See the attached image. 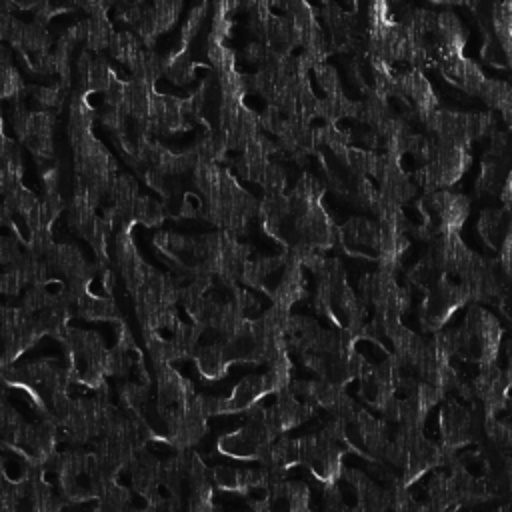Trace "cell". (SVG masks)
I'll return each mask as SVG.
<instances>
[{"instance_id":"6da1fadb","label":"cell","mask_w":512,"mask_h":512,"mask_svg":"<svg viewBox=\"0 0 512 512\" xmlns=\"http://www.w3.org/2000/svg\"><path fill=\"white\" fill-rule=\"evenodd\" d=\"M460 330V354L478 362L480 366L492 364L498 358L502 328L498 320L482 306H472Z\"/></svg>"},{"instance_id":"7a4b0ae2","label":"cell","mask_w":512,"mask_h":512,"mask_svg":"<svg viewBox=\"0 0 512 512\" xmlns=\"http://www.w3.org/2000/svg\"><path fill=\"white\" fill-rule=\"evenodd\" d=\"M340 446L324 430L316 436L300 438L296 440L298 464H306L320 482L332 484L342 476V452L346 448Z\"/></svg>"},{"instance_id":"3957f363","label":"cell","mask_w":512,"mask_h":512,"mask_svg":"<svg viewBox=\"0 0 512 512\" xmlns=\"http://www.w3.org/2000/svg\"><path fill=\"white\" fill-rule=\"evenodd\" d=\"M470 302V294L466 290V286L460 282H452L446 274L428 290L426 300L422 302V326L428 332H436L440 330L450 316L462 306Z\"/></svg>"},{"instance_id":"277c9868","label":"cell","mask_w":512,"mask_h":512,"mask_svg":"<svg viewBox=\"0 0 512 512\" xmlns=\"http://www.w3.org/2000/svg\"><path fill=\"white\" fill-rule=\"evenodd\" d=\"M438 142L434 158L424 166L422 182L426 184L428 192L440 190L442 186L454 184L468 168L470 164V146H458V144H446Z\"/></svg>"},{"instance_id":"5b68a950","label":"cell","mask_w":512,"mask_h":512,"mask_svg":"<svg viewBox=\"0 0 512 512\" xmlns=\"http://www.w3.org/2000/svg\"><path fill=\"white\" fill-rule=\"evenodd\" d=\"M276 438L268 434L266 430L248 424L232 434H224L218 440V450L230 458L236 460H260L264 450L274 442Z\"/></svg>"},{"instance_id":"8992f818","label":"cell","mask_w":512,"mask_h":512,"mask_svg":"<svg viewBox=\"0 0 512 512\" xmlns=\"http://www.w3.org/2000/svg\"><path fill=\"white\" fill-rule=\"evenodd\" d=\"M440 432H442V448L454 454L458 448L466 446L474 438V418L468 410H464L456 402H448L440 414Z\"/></svg>"},{"instance_id":"52a82bcc","label":"cell","mask_w":512,"mask_h":512,"mask_svg":"<svg viewBox=\"0 0 512 512\" xmlns=\"http://www.w3.org/2000/svg\"><path fill=\"white\" fill-rule=\"evenodd\" d=\"M476 396H480L484 400L486 406V416H496L508 400V392L512 388L508 374L504 370H500L496 366V362L492 364H484L480 366V374L472 384Z\"/></svg>"},{"instance_id":"ba28073f","label":"cell","mask_w":512,"mask_h":512,"mask_svg":"<svg viewBox=\"0 0 512 512\" xmlns=\"http://www.w3.org/2000/svg\"><path fill=\"white\" fill-rule=\"evenodd\" d=\"M272 392H276V386L268 372L260 376H246L236 384L234 392L228 398H220V414L244 412Z\"/></svg>"},{"instance_id":"9c48e42d","label":"cell","mask_w":512,"mask_h":512,"mask_svg":"<svg viewBox=\"0 0 512 512\" xmlns=\"http://www.w3.org/2000/svg\"><path fill=\"white\" fill-rule=\"evenodd\" d=\"M438 64H440L442 74L450 82H454L456 86H460L462 90H466L470 94H480V90L486 82V76L476 66V62L468 60L464 54H452V56H444Z\"/></svg>"},{"instance_id":"30bf717a","label":"cell","mask_w":512,"mask_h":512,"mask_svg":"<svg viewBox=\"0 0 512 512\" xmlns=\"http://www.w3.org/2000/svg\"><path fill=\"white\" fill-rule=\"evenodd\" d=\"M212 478L220 490L236 494H248L250 490L262 488L268 482L266 470H238L232 466H216Z\"/></svg>"},{"instance_id":"8fae6325","label":"cell","mask_w":512,"mask_h":512,"mask_svg":"<svg viewBox=\"0 0 512 512\" xmlns=\"http://www.w3.org/2000/svg\"><path fill=\"white\" fill-rule=\"evenodd\" d=\"M276 396H278V400H276V406L272 408V412H274V418L278 422L280 432L292 430L294 426H298L300 422L310 418L312 412H314L312 402L298 400V396L290 390V386L278 390Z\"/></svg>"},{"instance_id":"7c38bea8","label":"cell","mask_w":512,"mask_h":512,"mask_svg":"<svg viewBox=\"0 0 512 512\" xmlns=\"http://www.w3.org/2000/svg\"><path fill=\"white\" fill-rule=\"evenodd\" d=\"M342 474L356 488V492H358V506L362 510H382V508L390 506V492L380 490L362 472H358V470H344Z\"/></svg>"},{"instance_id":"4fadbf2b","label":"cell","mask_w":512,"mask_h":512,"mask_svg":"<svg viewBox=\"0 0 512 512\" xmlns=\"http://www.w3.org/2000/svg\"><path fill=\"white\" fill-rule=\"evenodd\" d=\"M196 366L200 370V374L208 380H218L226 374L228 366H230V360L226 358V352H224V346L222 342L218 344H210V346H204L196 352Z\"/></svg>"},{"instance_id":"5bb4252c","label":"cell","mask_w":512,"mask_h":512,"mask_svg":"<svg viewBox=\"0 0 512 512\" xmlns=\"http://www.w3.org/2000/svg\"><path fill=\"white\" fill-rule=\"evenodd\" d=\"M502 218H504V212L500 210H488L482 214L480 222H478V228H480V234L482 238L486 240V244H490L492 248H498V242L502 244V238L510 226V222L504 226L502 224Z\"/></svg>"},{"instance_id":"9a60e30c","label":"cell","mask_w":512,"mask_h":512,"mask_svg":"<svg viewBox=\"0 0 512 512\" xmlns=\"http://www.w3.org/2000/svg\"><path fill=\"white\" fill-rule=\"evenodd\" d=\"M262 188L266 190V194H282L284 184H286V176L284 170L272 162H268L262 178H260Z\"/></svg>"},{"instance_id":"2e32d148","label":"cell","mask_w":512,"mask_h":512,"mask_svg":"<svg viewBox=\"0 0 512 512\" xmlns=\"http://www.w3.org/2000/svg\"><path fill=\"white\" fill-rule=\"evenodd\" d=\"M154 8V20H156V32H162L170 28L178 16L180 2H158L152 6Z\"/></svg>"},{"instance_id":"e0dca14e","label":"cell","mask_w":512,"mask_h":512,"mask_svg":"<svg viewBox=\"0 0 512 512\" xmlns=\"http://www.w3.org/2000/svg\"><path fill=\"white\" fill-rule=\"evenodd\" d=\"M314 74H316V80L320 82L322 90L326 92V96H332V94H338L342 92L340 90V82H338V76H336V70L328 64H318L314 68Z\"/></svg>"},{"instance_id":"ac0fdd59","label":"cell","mask_w":512,"mask_h":512,"mask_svg":"<svg viewBox=\"0 0 512 512\" xmlns=\"http://www.w3.org/2000/svg\"><path fill=\"white\" fill-rule=\"evenodd\" d=\"M482 58H484L488 64L506 66V58H504L502 46H500V42L496 40V36H494L492 32L486 34V40H484V46H482Z\"/></svg>"},{"instance_id":"d6986e66","label":"cell","mask_w":512,"mask_h":512,"mask_svg":"<svg viewBox=\"0 0 512 512\" xmlns=\"http://www.w3.org/2000/svg\"><path fill=\"white\" fill-rule=\"evenodd\" d=\"M324 500H326V506H328V508H340V506H342V498H340V490H338L336 482L326 484Z\"/></svg>"}]
</instances>
